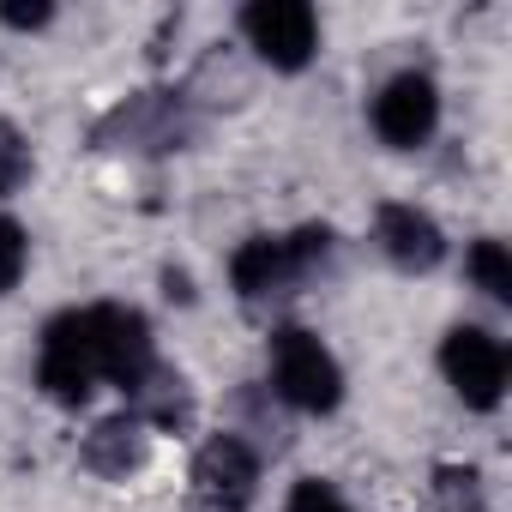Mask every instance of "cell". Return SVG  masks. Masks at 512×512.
Returning a JSON list of instances; mask_svg holds the SVG:
<instances>
[{
    "label": "cell",
    "instance_id": "obj_8",
    "mask_svg": "<svg viewBox=\"0 0 512 512\" xmlns=\"http://www.w3.org/2000/svg\"><path fill=\"white\" fill-rule=\"evenodd\" d=\"M374 241L398 272H434L446 260V235L428 211L416 205H380L374 211Z\"/></svg>",
    "mask_w": 512,
    "mask_h": 512
},
{
    "label": "cell",
    "instance_id": "obj_3",
    "mask_svg": "<svg viewBox=\"0 0 512 512\" xmlns=\"http://www.w3.org/2000/svg\"><path fill=\"white\" fill-rule=\"evenodd\" d=\"M241 31H247L253 55L278 73H302L320 49V19L308 0H253L241 13Z\"/></svg>",
    "mask_w": 512,
    "mask_h": 512
},
{
    "label": "cell",
    "instance_id": "obj_11",
    "mask_svg": "<svg viewBox=\"0 0 512 512\" xmlns=\"http://www.w3.org/2000/svg\"><path fill=\"white\" fill-rule=\"evenodd\" d=\"M133 398H139L133 416L139 422H157V428H187V416H193V392H187V380L175 368H151Z\"/></svg>",
    "mask_w": 512,
    "mask_h": 512
},
{
    "label": "cell",
    "instance_id": "obj_7",
    "mask_svg": "<svg viewBox=\"0 0 512 512\" xmlns=\"http://www.w3.org/2000/svg\"><path fill=\"white\" fill-rule=\"evenodd\" d=\"M229 284L247 308H266V302H284L296 284H302V266L290 260V241L284 235H247L229 260Z\"/></svg>",
    "mask_w": 512,
    "mask_h": 512
},
{
    "label": "cell",
    "instance_id": "obj_14",
    "mask_svg": "<svg viewBox=\"0 0 512 512\" xmlns=\"http://www.w3.org/2000/svg\"><path fill=\"white\" fill-rule=\"evenodd\" d=\"M25 175H31V151H25L19 127H7V121H0V199H7V193H19V187H25Z\"/></svg>",
    "mask_w": 512,
    "mask_h": 512
},
{
    "label": "cell",
    "instance_id": "obj_16",
    "mask_svg": "<svg viewBox=\"0 0 512 512\" xmlns=\"http://www.w3.org/2000/svg\"><path fill=\"white\" fill-rule=\"evenodd\" d=\"M55 19V7H0V25H13V31H37V25H49Z\"/></svg>",
    "mask_w": 512,
    "mask_h": 512
},
{
    "label": "cell",
    "instance_id": "obj_9",
    "mask_svg": "<svg viewBox=\"0 0 512 512\" xmlns=\"http://www.w3.org/2000/svg\"><path fill=\"white\" fill-rule=\"evenodd\" d=\"M193 482H199L205 506H229V512H241L247 494H253V482H260V458H253L247 440L217 434V440L199 446V458H193Z\"/></svg>",
    "mask_w": 512,
    "mask_h": 512
},
{
    "label": "cell",
    "instance_id": "obj_1",
    "mask_svg": "<svg viewBox=\"0 0 512 512\" xmlns=\"http://www.w3.org/2000/svg\"><path fill=\"white\" fill-rule=\"evenodd\" d=\"M272 386H278L284 404H296L308 416H326V410L344 404V368H338V356L314 332H302V326H278L272 332Z\"/></svg>",
    "mask_w": 512,
    "mask_h": 512
},
{
    "label": "cell",
    "instance_id": "obj_12",
    "mask_svg": "<svg viewBox=\"0 0 512 512\" xmlns=\"http://www.w3.org/2000/svg\"><path fill=\"white\" fill-rule=\"evenodd\" d=\"M470 278H476L482 296H494V302L512 308V253L500 241H476L470 247Z\"/></svg>",
    "mask_w": 512,
    "mask_h": 512
},
{
    "label": "cell",
    "instance_id": "obj_10",
    "mask_svg": "<svg viewBox=\"0 0 512 512\" xmlns=\"http://www.w3.org/2000/svg\"><path fill=\"white\" fill-rule=\"evenodd\" d=\"M145 452H151V434H145V422L127 410V416H109V422H97V428L85 434L79 464L97 470V476H109V482H121L127 470L145 464Z\"/></svg>",
    "mask_w": 512,
    "mask_h": 512
},
{
    "label": "cell",
    "instance_id": "obj_5",
    "mask_svg": "<svg viewBox=\"0 0 512 512\" xmlns=\"http://www.w3.org/2000/svg\"><path fill=\"white\" fill-rule=\"evenodd\" d=\"M440 368L470 410H494L506 398V350L482 326H452L440 344Z\"/></svg>",
    "mask_w": 512,
    "mask_h": 512
},
{
    "label": "cell",
    "instance_id": "obj_17",
    "mask_svg": "<svg viewBox=\"0 0 512 512\" xmlns=\"http://www.w3.org/2000/svg\"><path fill=\"white\" fill-rule=\"evenodd\" d=\"M205 512H229V506H205Z\"/></svg>",
    "mask_w": 512,
    "mask_h": 512
},
{
    "label": "cell",
    "instance_id": "obj_13",
    "mask_svg": "<svg viewBox=\"0 0 512 512\" xmlns=\"http://www.w3.org/2000/svg\"><path fill=\"white\" fill-rule=\"evenodd\" d=\"M25 266H31V241H25V229H19L7 211H0V296L19 290Z\"/></svg>",
    "mask_w": 512,
    "mask_h": 512
},
{
    "label": "cell",
    "instance_id": "obj_2",
    "mask_svg": "<svg viewBox=\"0 0 512 512\" xmlns=\"http://www.w3.org/2000/svg\"><path fill=\"white\" fill-rule=\"evenodd\" d=\"M37 386L79 410L97 386V350H91V308H67L43 326V356H37Z\"/></svg>",
    "mask_w": 512,
    "mask_h": 512
},
{
    "label": "cell",
    "instance_id": "obj_15",
    "mask_svg": "<svg viewBox=\"0 0 512 512\" xmlns=\"http://www.w3.org/2000/svg\"><path fill=\"white\" fill-rule=\"evenodd\" d=\"M284 512H350V506L338 500L332 482H314V476H308V482L290 488V506H284Z\"/></svg>",
    "mask_w": 512,
    "mask_h": 512
},
{
    "label": "cell",
    "instance_id": "obj_6",
    "mask_svg": "<svg viewBox=\"0 0 512 512\" xmlns=\"http://www.w3.org/2000/svg\"><path fill=\"white\" fill-rule=\"evenodd\" d=\"M434 127H440V91H434L428 73H398V79L380 85V97H374V133L392 151L428 145Z\"/></svg>",
    "mask_w": 512,
    "mask_h": 512
},
{
    "label": "cell",
    "instance_id": "obj_4",
    "mask_svg": "<svg viewBox=\"0 0 512 512\" xmlns=\"http://www.w3.org/2000/svg\"><path fill=\"white\" fill-rule=\"evenodd\" d=\"M91 350H97V380H115L121 392H139L145 374L157 368V344L139 308H91Z\"/></svg>",
    "mask_w": 512,
    "mask_h": 512
}]
</instances>
